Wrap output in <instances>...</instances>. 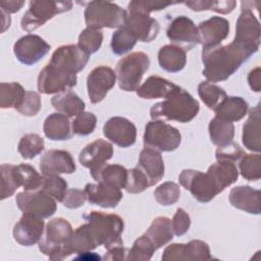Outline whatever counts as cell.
<instances>
[{
  "label": "cell",
  "instance_id": "obj_1",
  "mask_svg": "<svg viewBox=\"0 0 261 261\" xmlns=\"http://www.w3.org/2000/svg\"><path fill=\"white\" fill-rule=\"evenodd\" d=\"M233 41L225 46L203 48V75L208 82H222L232 75L260 46V22L252 7L243 1Z\"/></svg>",
  "mask_w": 261,
  "mask_h": 261
},
{
  "label": "cell",
  "instance_id": "obj_2",
  "mask_svg": "<svg viewBox=\"0 0 261 261\" xmlns=\"http://www.w3.org/2000/svg\"><path fill=\"white\" fill-rule=\"evenodd\" d=\"M238 176L239 170L234 162L217 160L205 173L194 169H184L178 175V180L195 199L207 203L226 187L237 181Z\"/></svg>",
  "mask_w": 261,
  "mask_h": 261
},
{
  "label": "cell",
  "instance_id": "obj_3",
  "mask_svg": "<svg viewBox=\"0 0 261 261\" xmlns=\"http://www.w3.org/2000/svg\"><path fill=\"white\" fill-rule=\"evenodd\" d=\"M198 101L180 87L164 101L158 102L150 109L152 119L164 118L179 122H189L196 117L199 112Z\"/></svg>",
  "mask_w": 261,
  "mask_h": 261
},
{
  "label": "cell",
  "instance_id": "obj_4",
  "mask_svg": "<svg viewBox=\"0 0 261 261\" xmlns=\"http://www.w3.org/2000/svg\"><path fill=\"white\" fill-rule=\"evenodd\" d=\"M90 236L96 245H104L108 250L114 246L123 245L120 238L123 231V220L116 214H107L100 211H92L84 215Z\"/></svg>",
  "mask_w": 261,
  "mask_h": 261
},
{
  "label": "cell",
  "instance_id": "obj_5",
  "mask_svg": "<svg viewBox=\"0 0 261 261\" xmlns=\"http://www.w3.org/2000/svg\"><path fill=\"white\" fill-rule=\"evenodd\" d=\"M72 232V227L66 219L57 217L50 220L39 241V250L51 260H62L68 257L71 255L69 241Z\"/></svg>",
  "mask_w": 261,
  "mask_h": 261
},
{
  "label": "cell",
  "instance_id": "obj_6",
  "mask_svg": "<svg viewBox=\"0 0 261 261\" xmlns=\"http://www.w3.org/2000/svg\"><path fill=\"white\" fill-rule=\"evenodd\" d=\"M85 21L88 28H121L127 16V11L109 1H91L85 9Z\"/></svg>",
  "mask_w": 261,
  "mask_h": 261
},
{
  "label": "cell",
  "instance_id": "obj_7",
  "mask_svg": "<svg viewBox=\"0 0 261 261\" xmlns=\"http://www.w3.org/2000/svg\"><path fill=\"white\" fill-rule=\"evenodd\" d=\"M149 65V56L144 52H134L121 58L115 71L119 88L125 92L137 91Z\"/></svg>",
  "mask_w": 261,
  "mask_h": 261
},
{
  "label": "cell",
  "instance_id": "obj_8",
  "mask_svg": "<svg viewBox=\"0 0 261 261\" xmlns=\"http://www.w3.org/2000/svg\"><path fill=\"white\" fill-rule=\"evenodd\" d=\"M71 8V1H31L29 9L20 20L21 29L31 33L42 27L47 20L51 19L56 14L69 11Z\"/></svg>",
  "mask_w": 261,
  "mask_h": 261
},
{
  "label": "cell",
  "instance_id": "obj_9",
  "mask_svg": "<svg viewBox=\"0 0 261 261\" xmlns=\"http://www.w3.org/2000/svg\"><path fill=\"white\" fill-rule=\"evenodd\" d=\"M144 145L157 151L170 152L178 148L181 136L177 128L162 120H152L146 124Z\"/></svg>",
  "mask_w": 261,
  "mask_h": 261
},
{
  "label": "cell",
  "instance_id": "obj_10",
  "mask_svg": "<svg viewBox=\"0 0 261 261\" xmlns=\"http://www.w3.org/2000/svg\"><path fill=\"white\" fill-rule=\"evenodd\" d=\"M15 201L22 213L42 219L52 216L57 208L56 200L41 190L18 193Z\"/></svg>",
  "mask_w": 261,
  "mask_h": 261
},
{
  "label": "cell",
  "instance_id": "obj_11",
  "mask_svg": "<svg viewBox=\"0 0 261 261\" xmlns=\"http://www.w3.org/2000/svg\"><path fill=\"white\" fill-rule=\"evenodd\" d=\"M76 81V74L63 71L48 63L38 76V90L42 94H58L74 87Z\"/></svg>",
  "mask_w": 261,
  "mask_h": 261
},
{
  "label": "cell",
  "instance_id": "obj_12",
  "mask_svg": "<svg viewBox=\"0 0 261 261\" xmlns=\"http://www.w3.org/2000/svg\"><path fill=\"white\" fill-rule=\"evenodd\" d=\"M89 59L90 55L77 45H64L53 52L49 64L63 71L76 74L85 68Z\"/></svg>",
  "mask_w": 261,
  "mask_h": 261
},
{
  "label": "cell",
  "instance_id": "obj_13",
  "mask_svg": "<svg viewBox=\"0 0 261 261\" xmlns=\"http://www.w3.org/2000/svg\"><path fill=\"white\" fill-rule=\"evenodd\" d=\"M50 45L38 35L28 34L18 39L13 52L17 60L25 65H33L41 60L50 50Z\"/></svg>",
  "mask_w": 261,
  "mask_h": 261
},
{
  "label": "cell",
  "instance_id": "obj_14",
  "mask_svg": "<svg viewBox=\"0 0 261 261\" xmlns=\"http://www.w3.org/2000/svg\"><path fill=\"white\" fill-rule=\"evenodd\" d=\"M166 35L173 45L182 48L185 51L191 50L200 43L197 27L191 18L185 15L175 17L169 23Z\"/></svg>",
  "mask_w": 261,
  "mask_h": 261
},
{
  "label": "cell",
  "instance_id": "obj_15",
  "mask_svg": "<svg viewBox=\"0 0 261 261\" xmlns=\"http://www.w3.org/2000/svg\"><path fill=\"white\" fill-rule=\"evenodd\" d=\"M116 73L109 66L95 67L87 77V89L90 101L93 104L101 102L107 93L114 87Z\"/></svg>",
  "mask_w": 261,
  "mask_h": 261
},
{
  "label": "cell",
  "instance_id": "obj_16",
  "mask_svg": "<svg viewBox=\"0 0 261 261\" xmlns=\"http://www.w3.org/2000/svg\"><path fill=\"white\" fill-rule=\"evenodd\" d=\"M210 249L207 243L193 240L188 244H171L162 255L164 261H187V260H210Z\"/></svg>",
  "mask_w": 261,
  "mask_h": 261
},
{
  "label": "cell",
  "instance_id": "obj_17",
  "mask_svg": "<svg viewBox=\"0 0 261 261\" xmlns=\"http://www.w3.org/2000/svg\"><path fill=\"white\" fill-rule=\"evenodd\" d=\"M113 147L110 143L103 139L95 140L88 144L80 153V163L90 168L91 174L98 171L106 162L112 158Z\"/></svg>",
  "mask_w": 261,
  "mask_h": 261
},
{
  "label": "cell",
  "instance_id": "obj_18",
  "mask_svg": "<svg viewBox=\"0 0 261 261\" xmlns=\"http://www.w3.org/2000/svg\"><path fill=\"white\" fill-rule=\"evenodd\" d=\"M104 136L121 148L132 146L136 142L137 128L125 117L114 116L106 121L103 127Z\"/></svg>",
  "mask_w": 261,
  "mask_h": 261
},
{
  "label": "cell",
  "instance_id": "obj_19",
  "mask_svg": "<svg viewBox=\"0 0 261 261\" xmlns=\"http://www.w3.org/2000/svg\"><path fill=\"white\" fill-rule=\"evenodd\" d=\"M122 27L126 29L137 41L139 40L141 42L153 41L160 30L159 22L155 18L151 17L149 14L140 12H127Z\"/></svg>",
  "mask_w": 261,
  "mask_h": 261
},
{
  "label": "cell",
  "instance_id": "obj_20",
  "mask_svg": "<svg viewBox=\"0 0 261 261\" xmlns=\"http://www.w3.org/2000/svg\"><path fill=\"white\" fill-rule=\"evenodd\" d=\"M44 232V221L42 218L25 214L14 224L12 234L14 240L22 246H32L39 243Z\"/></svg>",
  "mask_w": 261,
  "mask_h": 261
},
{
  "label": "cell",
  "instance_id": "obj_21",
  "mask_svg": "<svg viewBox=\"0 0 261 261\" xmlns=\"http://www.w3.org/2000/svg\"><path fill=\"white\" fill-rule=\"evenodd\" d=\"M197 29L199 40L203 48H210L220 45V43L226 39L229 33V22L224 17L212 16L200 22Z\"/></svg>",
  "mask_w": 261,
  "mask_h": 261
},
{
  "label": "cell",
  "instance_id": "obj_22",
  "mask_svg": "<svg viewBox=\"0 0 261 261\" xmlns=\"http://www.w3.org/2000/svg\"><path fill=\"white\" fill-rule=\"evenodd\" d=\"M40 169L44 175H59L74 172L75 164L69 152L49 150L41 157Z\"/></svg>",
  "mask_w": 261,
  "mask_h": 261
},
{
  "label": "cell",
  "instance_id": "obj_23",
  "mask_svg": "<svg viewBox=\"0 0 261 261\" xmlns=\"http://www.w3.org/2000/svg\"><path fill=\"white\" fill-rule=\"evenodd\" d=\"M87 200L103 208H114L122 199L120 189L98 181V184H87L85 187Z\"/></svg>",
  "mask_w": 261,
  "mask_h": 261
},
{
  "label": "cell",
  "instance_id": "obj_24",
  "mask_svg": "<svg viewBox=\"0 0 261 261\" xmlns=\"http://www.w3.org/2000/svg\"><path fill=\"white\" fill-rule=\"evenodd\" d=\"M148 177L150 185L154 186L164 175V162L159 151L145 147L139 157L137 165Z\"/></svg>",
  "mask_w": 261,
  "mask_h": 261
},
{
  "label": "cell",
  "instance_id": "obj_25",
  "mask_svg": "<svg viewBox=\"0 0 261 261\" xmlns=\"http://www.w3.org/2000/svg\"><path fill=\"white\" fill-rule=\"evenodd\" d=\"M230 204L251 214L260 213V191L249 186H239L231 189L229 193Z\"/></svg>",
  "mask_w": 261,
  "mask_h": 261
},
{
  "label": "cell",
  "instance_id": "obj_26",
  "mask_svg": "<svg viewBox=\"0 0 261 261\" xmlns=\"http://www.w3.org/2000/svg\"><path fill=\"white\" fill-rule=\"evenodd\" d=\"M142 237L154 251L158 250L169 243L173 238L171 220L165 216L155 218Z\"/></svg>",
  "mask_w": 261,
  "mask_h": 261
},
{
  "label": "cell",
  "instance_id": "obj_27",
  "mask_svg": "<svg viewBox=\"0 0 261 261\" xmlns=\"http://www.w3.org/2000/svg\"><path fill=\"white\" fill-rule=\"evenodd\" d=\"M179 86L169 82L166 79L151 75L142 86L137 90V95L143 99H158L167 98L173 92H175Z\"/></svg>",
  "mask_w": 261,
  "mask_h": 261
},
{
  "label": "cell",
  "instance_id": "obj_28",
  "mask_svg": "<svg viewBox=\"0 0 261 261\" xmlns=\"http://www.w3.org/2000/svg\"><path fill=\"white\" fill-rule=\"evenodd\" d=\"M260 104H257L251 109L249 117L243 126V144L253 152L259 153L261 150V136H260V122H261Z\"/></svg>",
  "mask_w": 261,
  "mask_h": 261
},
{
  "label": "cell",
  "instance_id": "obj_29",
  "mask_svg": "<svg viewBox=\"0 0 261 261\" xmlns=\"http://www.w3.org/2000/svg\"><path fill=\"white\" fill-rule=\"evenodd\" d=\"M44 134L52 141L68 140L72 136L71 122L68 116L62 113H52L44 121Z\"/></svg>",
  "mask_w": 261,
  "mask_h": 261
},
{
  "label": "cell",
  "instance_id": "obj_30",
  "mask_svg": "<svg viewBox=\"0 0 261 261\" xmlns=\"http://www.w3.org/2000/svg\"><path fill=\"white\" fill-rule=\"evenodd\" d=\"M158 62L162 69L168 72H178L187 63L186 51L173 44L165 45L158 52Z\"/></svg>",
  "mask_w": 261,
  "mask_h": 261
},
{
  "label": "cell",
  "instance_id": "obj_31",
  "mask_svg": "<svg viewBox=\"0 0 261 261\" xmlns=\"http://www.w3.org/2000/svg\"><path fill=\"white\" fill-rule=\"evenodd\" d=\"M51 104L59 113L68 117L77 116L85 110V102L70 90L55 95L51 99Z\"/></svg>",
  "mask_w": 261,
  "mask_h": 261
},
{
  "label": "cell",
  "instance_id": "obj_32",
  "mask_svg": "<svg viewBox=\"0 0 261 261\" xmlns=\"http://www.w3.org/2000/svg\"><path fill=\"white\" fill-rule=\"evenodd\" d=\"M215 116L233 122L241 120L248 111V103L242 97H226L216 108Z\"/></svg>",
  "mask_w": 261,
  "mask_h": 261
},
{
  "label": "cell",
  "instance_id": "obj_33",
  "mask_svg": "<svg viewBox=\"0 0 261 261\" xmlns=\"http://www.w3.org/2000/svg\"><path fill=\"white\" fill-rule=\"evenodd\" d=\"M128 170L119 164H104L98 171L91 174L92 177L100 182L124 189L127 181Z\"/></svg>",
  "mask_w": 261,
  "mask_h": 261
},
{
  "label": "cell",
  "instance_id": "obj_34",
  "mask_svg": "<svg viewBox=\"0 0 261 261\" xmlns=\"http://www.w3.org/2000/svg\"><path fill=\"white\" fill-rule=\"evenodd\" d=\"M208 128L213 144L223 146L232 142L234 136V125L232 122L215 116L211 119Z\"/></svg>",
  "mask_w": 261,
  "mask_h": 261
},
{
  "label": "cell",
  "instance_id": "obj_35",
  "mask_svg": "<svg viewBox=\"0 0 261 261\" xmlns=\"http://www.w3.org/2000/svg\"><path fill=\"white\" fill-rule=\"evenodd\" d=\"M25 90L18 83L0 84V107L17 109L23 101Z\"/></svg>",
  "mask_w": 261,
  "mask_h": 261
},
{
  "label": "cell",
  "instance_id": "obj_36",
  "mask_svg": "<svg viewBox=\"0 0 261 261\" xmlns=\"http://www.w3.org/2000/svg\"><path fill=\"white\" fill-rule=\"evenodd\" d=\"M198 94L201 100L211 110H215V108L227 97L223 89L208 81L202 82L198 86Z\"/></svg>",
  "mask_w": 261,
  "mask_h": 261
},
{
  "label": "cell",
  "instance_id": "obj_37",
  "mask_svg": "<svg viewBox=\"0 0 261 261\" xmlns=\"http://www.w3.org/2000/svg\"><path fill=\"white\" fill-rule=\"evenodd\" d=\"M15 170L18 182L24 191L40 190L43 175H40L33 166L29 164H19L15 165Z\"/></svg>",
  "mask_w": 261,
  "mask_h": 261
},
{
  "label": "cell",
  "instance_id": "obj_38",
  "mask_svg": "<svg viewBox=\"0 0 261 261\" xmlns=\"http://www.w3.org/2000/svg\"><path fill=\"white\" fill-rule=\"evenodd\" d=\"M185 4L194 11H203V10H213L218 13L227 14L231 12L237 2L233 0H222V1H214V0H194V1H186Z\"/></svg>",
  "mask_w": 261,
  "mask_h": 261
},
{
  "label": "cell",
  "instance_id": "obj_39",
  "mask_svg": "<svg viewBox=\"0 0 261 261\" xmlns=\"http://www.w3.org/2000/svg\"><path fill=\"white\" fill-rule=\"evenodd\" d=\"M43 150L44 140L38 134H25L17 146V151L23 159H33Z\"/></svg>",
  "mask_w": 261,
  "mask_h": 261
},
{
  "label": "cell",
  "instance_id": "obj_40",
  "mask_svg": "<svg viewBox=\"0 0 261 261\" xmlns=\"http://www.w3.org/2000/svg\"><path fill=\"white\" fill-rule=\"evenodd\" d=\"M0 172H1V199L4 200L8 197H11L20 186L17 179L15 165L2 164L0 166Z\"/></svg>",
  "mask_w": 261,
  "mask_h": 261
},
{
  "label": "cell",
  "instance_id": "obj_41",
  "mask_svg": "<svg viewBox=\"0 0 261 261\" xmlns=\"http://www.w3.org/2000/svg\"><path fill=\"white\" fill-rule=\"evenodd\" d=\"M103 41V33L101 30L87 28L79 36L77 46L89 55L97 52Z\"/></svg>",
  "mask_w": 261,
  "mask_h": 261
},
{
  "label": "cell",
  "instance_id": "obj_42",
  "mask_svg": "<svg viewBox=\"0 0 261 261\" xmlns=\"http://www.w3.org/2000/svg\"><path fill=\"white\" fill-rule=\"evenodd\" d=\"M136 43L137 39L126 29L121 27L112 35L110 46L114 54L123 55L132 50Z\"/></svg>",
  "mask_w": 261,
  "mask_h": 261
},
{
  "label": "cell",
  "instance_id": "obj_43",
  "mask_svg": "<svg viewBox=\"0 0 261 261\" xmlns=\"http://www.w3.org/2000/svg\"><path fill=\"white\" fill-rule=\"evenodd\" d=\"M41 191L47 193L57 201L62 202L67 191V182L59 175H44L42 178Z\"/></svg>",
  "mask_w": 261,
  "mask_h": 261
},
{
  "label": "cell",
  "instance_id": "obj_44",
  "mask_svg": "<svg viewBox=\"0 0 261 261\" xmlns=\"http://www.w3.org/2000/svg\"><path fill=\"white\" fill-rule=\"evenodd\" d=\"M240 171L247 180H258L261 177L260 154H246L240 160Z\"/></svg>",
  "mask_w": 261,
  "mask_h": 261
},
{
  "label": "cell",
  "instance_id": "obj_45",
  "mask_svg": "<svg viewBox=\"0 0 261 261\" xmlns=\"http://www.w3.org/2000/svg\"><path fill=\"white\" fill-rule=\"evenodd\" d=\"M180 196L179 186L173 181H165L154 191L156 201L163 206H169L177 202Z\"/></svg>",
  "mask_w": 261,
  "mask_h": 261
},
{
  "label": "cell",
  "instance_id": "obj_46",
  "mask_svg": "<svg viewBox=\"0 0 261 261\" xmlns=\"http://www.w3.org/2000/svg\"><path fill=\"white\" fill-rule=\"evenodd\" d=\"M149 187H151V185L148 177L138 166L128 170L127 181L124 188L127 193H132V194L142 193Z\"/></svg>",
  "mask_w": 261,
  "mask_h": 261
},
{
  "label": "cell",
  "instance_id": "obj_47",
  "mask_svg": "<svg viewBox=\"0 0 261 261\" xmlns=\"http://www.w3.org/2000/svg\"><path fill=\"white\" fill-rule=\"evenodd\" d=\"M97 118L92 112H82L71 122L72 133L79 136H88L95 129Z\"/></svg>",
  "mask_w": 261,
  "mask_h": 261
},
{
  "label": "cell",
  "instance_id": "obj_48",
  "mask_svg": "<svg viewBox=\"0 0 261 261\" xmlns=\"http://www.w3.org/2000/svg\"><path fill=\"white\" fill-rule=\"evenodd\" d=\"M177 2H163V1H130L128 3V12H140L144 14H149L152 11H158L166 8Z\"/></svg>",
  "mask_w": 261,
  "mask_h": 261
},
{
  "label": "cell",
  "instance_id": "obj_49",
  "mask_svg": "<svg viewBox=\"0 0 261 261\" xmlns=\"http://www.w3.org/2000/svg\"><path fill=\"white\" fill-rule=\"evenodd\" d=\"M42 107L40 95L34 91H27L22 103L16 109L19 113L25 116L36 115Z\"/></svg>",
  "mask_w": 261,
  "mask_h": 261
},
{
  "label": "cell",
  "instance_id": "obj_50",
  "mask_svg": "<svg viewBox=\"0 0 261 261\" xmlns=\"http://www.w3.org/2000/svg\"><path fill=\"white\" fill-rule=\"evenodd\" d=\"M246 155L245 151L233 142H230L223 146H218L215 157L217 160H227L231 162L240 161Z\"/></svg>",
  "mask_w": 261,
  "mask_h": 261
},
{
  "label": "cell",
  "instance_id": "obj_51",
  "mask_svg": "<svg viewBox=\"0 0 261 261\" xmlns=\"http://www.w3.org/2000/svg\"><path fill=\"white\" fill-rule=\"evenodd\" d=\"M190 225H191V218L189 214L182 208H177L171 220V227H172L173 233L175 236L180 237L189 230Z\"/></svg>",
  "mask_w": 261,
  "mask_h": 261
},
{
  "label": "cell",
  "instance_id": "obj_52",
  "mask_svg": "<svg viewBox=\"0 0 261 261\" xmlns=\"http://www.w3.org/2000/svg\"><path fill=\"white\" fill-rule=\"evenodd\" d=\"M87 200V196L85 191L79 190V189H67L64 198L62 200V203L65 207L69 209H75L85 204Z\"/></svg>",
  "mask_w": 261,
  "mask_h": 261
},
{
  "label": "cell",
  "instance_id": "obj_53",
  "mask_svg": "<svg viewBox=\"0 0 261 261\" xmlns=\"http://www.w3.org/2000/svg\"><path fill=\"white\" fill-rule=\"evenodd\" d=\"M107 254L105 255L104 259L106 260H126L127 252L123 245L114 246L107 250Z\"/></svg>",
  "mask_w": 261,
  "mask_h": 261
},
{
  "label": "cell",
  "instance_id": "obj_54",
  "mask_svg": "<svg viewBox=\"0 0 261 261\" xmlns=\"http://www.w3.org/2000/svg\"><path fill=\"white\" fill-rule=\"evenodd\" d=\"M248 83L254 92H260L261 89V72L260 67H256L250 71L248 75Z\"/></svg>",
  "mask_w": 261,
  "mask_h": 261
},
{
  "label": "cell",
  "instance_id": "obj_55",
  "mask_svg": "<svg viewBox=\"0 0 261 261\" xmlns=\"http://www.w3.org/2000/svg\"><path fill=\"white\" fill-rule=\"evenodd\" d=\"M24 4V1H18V0H11V1H2L0 2L1 11H4L5 13H14L17 12Z\"/></svg>",
  "mask_w": 261,
  "mask_h": 261
}]
</instances>
